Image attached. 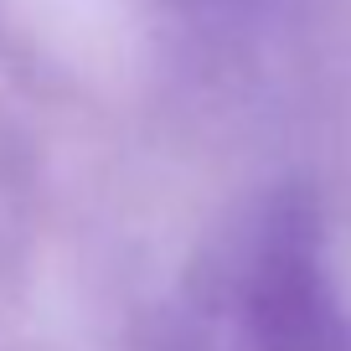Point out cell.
<instances>
[{
  "mask_svg": "<svg viewBox=\"0 0 351 351\" xmlns=\"http://www.w3.org/2000/svg\"><path fill=\"white\" fill-rule=\"evenodd\" d=\"M248 315L269 351H336V315L320 279L315 217L300 202H285L263 228L248 274Z\"/></svg>",
  "mask_w": 351,
  "mask_h": 351,
  "instance_id": "obj_1",
  "label": "cell"
}]
</instances>
